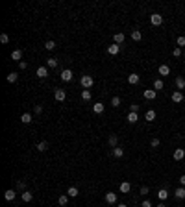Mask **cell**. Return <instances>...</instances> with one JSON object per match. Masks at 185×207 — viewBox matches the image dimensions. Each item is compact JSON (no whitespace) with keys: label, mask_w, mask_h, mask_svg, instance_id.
<instances>
[{"label":"cell","mask_w":185,"mask_h":207,"mask_svg":"<svg viewBox=\"0 0 185 207\" xmlns=\"http://www.w3.org/2000/svg\"><path fill=\"white\" fill-rule=\"evenodd\" d=\"M80 83H81V87H84V89H91L93 83H94V80H93L89 74H84V76L80 78Z\"/></svg>","instance_id":"cell-1"},{"label":"cell","mask_w":185,"mask_h":207,"mask_svg":"<svg viewBox=\"0 0 185 207\" xmlns=\"http://www.w3.org/2000/svg\"><path fill=\"white\" fill-rule=\"evenodd\" d=\"M150 22H152L154 26H161V24H163V15H159V13H152Z\"/></svg>","instance_id":"cell-2"},{"label":"cell","mask_w":185,"mask_h":207,"mask_svg":"<svg viewBox=\"0 0 185 207\" xmlns=\"http://www.w3.org/2000/svg\"><path fill=\"white\" fill-rule=\"evenodd\" d=\"M119 52H120V45H115L113 43V45L107 46V54H111V56H117Z\"/></svg>","instance_id":"cell-3"},{"label":"cell","mask_w":185,"mask_h":207,"mask_svg":"<svg viewBox=\"0 0 185 207\" xmlns=\"http://www.w3.org/2000/svg\"><path fill=\"white\" fill-rule=\"evenodd\" d=\"M54 96H56V100H58V102H63V100L67 98V94H65L63 89H56V91H54Z\"/></svg>","instance_id":"cell-4"},{"label":"cell","mask_w":185,"mask_h":207,"mask_svg":"<svg viewBox=\"0 0 185 207\" xmlns=\"http://www.w3.org/2000/svg\"><path fill=\"white\" fill-rule=\"evenodd\" d=\"M143 94H145L146 100H154L155 94H157V91H155V89H145V93H143Z\"/></svg>","instance_id":"cell-5"},{"label":"cell","mask_w":185,"mask_h":207,"mask_svg":"<svg viewBox=\"0 0 185 207\" xmlns=\"http://www.w3.org/2000/svg\"><path fill=\"white\" fill-rule=\"evenodd\" d=\"M72 70H68V68H65V70L63 72H61V80H63V81H71L72 80Z\"/></svg>","instance_id":"cell-6"},{"label":"cell","mask_w":185,"mask_h":207,"mask_svg":"<svg viewBox=\"0 0 185 207\" xmlns=\"http://www.w3.org/2000/svg\"><path fill=\"white\" fill-rule=\"evenodd\" d=\"M183 157H185V150H183V148H176V150H174V159H176V161H181Z\"/></svg>","instance_id":"cell-7"},{"label":"cell","mask_w":185,"mask_h":207,"mask_svg":"<svg viewBox=\"0 0 185 207\" xmlns=\"http://www.w3.org/2000/svg\"><path fill=\"white\" fill-rule=\"evenodd\" d=\"M106 202L107 203H117V194H115V192H106Z\"/></svg>","instance_id":"cell-8"},{"label":"cell","mask_w":185,"mask_h":207,"mask_svg":"<svg viewBox=\"0 0 185 207\" xmlns=\"http://www.w3.org/2000/svg\"><path fill=\"white\" fill-rule=\"evenodd\" d=\"M124 39H126V35H124L122 32H119V33H115V35H113L115 45H120V43H124Z\"/></svg>","instance_id":"cell-9"},{"label":"cell","mask_w":185,"mask_h":207,"mask_svg":"<svg viewBox=\"0 0 185 207\" xmlns=\"http://www.w3.org/2000/svg\"><path fill=\"white\" fill-rule=\"evenodd\" d=\"M139 80H141L139 74H130V76H128V83H130V85H137V83H139Z\"/></svg>","instance_id":"cell-10"},{"label":"cell","mask_w":185,"mask_h":207,"mask_svg":"<svg viewBox=\"0 0 185 207\" xmlns=\"http://www.w3.org/2000/svg\"><path fill=\"white\" fill-rule=\"evenodd\" d=\"M35 74L39 76V78H46V76H48V67H39Z\"/></svg>","instance_id":"cell-11"},{"label":"cell","mask_w":185,"mask_h":207,"mask_svg":"<svg viewBox=\"0 0 185 207\" xmlns=\"http://www.w3.org/2000/svg\"><path fill=\"white\" fill-rule=\"evenodd\" d=\"M170 98H172V102L180 104V102L183 100V94H181V91H174V93H172V96H170Z\"/></svg>","instance_id":"cell-12"},{"label":"cell","mask_w":185,"mask_h":207,"mask_svg":"<svg viewBox=\"0 0 185 207\" xmlns=\"http://www.w3.org/2000/svg\"><path fill=\"white\" fill-rule=\"evenodd\" d=\"M174 196H176L178 200H183V198H185V187H178V189L174 190Z\"/></svg>","instance_id":"cell-13"},{"label":"cell","mask_w":185,"mask_h":207,"mask_svg":"<svg viewBox=\"0 0 185 207\" xmlns=\"http://www.w3.org/2000/svg\"><path fill=\"white\" fill-rule=\"evenodd\" d=\"M20 198H22V202H32V200H33V194H32L30 190H24L22 194H20Z\"/></svg>","instance_id":"cell-14"},{"label":"cell","mask_w":185,"mask_h":207,"mask_svg":"<svg viewBox=\"0 0 185 207\" xmlns=\"http://www.w3.org/2000/svg\"><path fill=\"white\" fill-rule=\"evenodd\" d=\"M11 59H13V61H19V63H20V59H22V50L11 52Z\"/></svg>","instance_id":"cell-15"},{"label":"cell","mask_w":185,"mask_h":207,"mask_svg":"<svg viewBox=\"0 0 185 207\" xmlns=\"http://www.w3.org/2000/svg\"><path fill=\"white\" fill-rule=\"evenodd\" d=\"M157 198H159L161 202H163V200H167L168 198V190L167 189H159V190H157Z\"/></svg>","instance_id":"cell-16"},{"label":"cell","mask_w":185,"mask_h":207,"mask_svg":"<svg viewBox=\"0 0 185 207\" xmlns=\"http://www.w3.org/2000/svg\"><path fill=\"white\" fill-rule=\"evenodd\" d=\"M137 120H139V115L133 113V111H130V113H128V122H130V124H135Z\"/></svg>","instance_id":"cell-17"},{"label":"cell","mask_w":185,"mask_h":207,"mask_svg":"<svg viewBox=\"0 0 185 207\" xmlns=\"http://www.w3.org/2000/svg\"><path fill=\"white\" fill-rule=\"evenodd\" d=\"M155 116H157V115H155V111H154V109H150V111H146L145 119H146L148 122H154V120H155Z\"/></svg>","instance_id":"cell-18"},{"label":"cell","mask_w":185,"mask_h":207,"mask_svg":"<svg viewBox=\"0 0 185 207\" xmlns=\"http://www.w3.org/2000/svg\"><path fill=\"white\" fill-rule=\"evenodd\" d=\"M176 89L178 91H181V89H185V78H176Z\"/></svg>","instance_id":"cell-19"},{"label":"cell","mask_w":185,"mask_h":207,"mask_svg":"<svg viewBox=\"0 0 185 207\" xmlns=\"http://www.w3.org/2000/svg\"><path fill=\"white\" fill-rule=\"evenodd\" d=\"M80 194V190L76 189V187H68V190H67V196H71V198H76Z\"/></svg>","instance_id":"cell-20"},{"label":"cell","mask_w":185,"mask_h":207,"mask_svg":"<svg viewBox=\"0 0 185 207\" xmlns=\"http://www.w3.org/2000/svg\"><path fill=\"white\" fill-rule=\"evenodd\" d=\"M15 196H17V194H15V190H11V189L4 192V198L8 200V202H11V200H15Z\"/></svg>","instance_id":"cell-21"},{"label":"cell","mask_w":185,"mask_h":207,"mask_svg":"<svg viewBox=\"0 0 185 207\" xmlns=\"http://www.w3.org/2000/svg\"><path fill=\"white\" fill-rule=\"evenodd\" d=\"M159 74L161 76H168L170 74V67L168 65H159Z\"/></svg>","instance_id":"cell-22"},{"label":"cell","mask_w":185,"mask_h":207,"mask_svg":"<svg viewBox=\"0 0 185 207\" xmlns=\"http://www.w3.org/2000/svg\"><path fill=\"white\" fill-rule=\"evenodd\" d=\"M46 67H48V68H56L58 67V59L56 58H48V59H46Z\"/></svg>","instance_id":"cell-23"},{"label":"cell","mask_w":185,"mask_h":207,"mask_svg":"<svg viewBox=\"0 0 185 207\" xmlns=\"http://www.w3.org/2000/svg\"><path fill=\"white\" fill-rule=\"evenodd\" d=\"M32 120H33V116H32L30 113H24L22 116H20V122H22V124H30Z\"/></svg>","instance_id":"cell-24"},{"label":"cell","mask_w":185,"mask_h":207,"mask_svg":"<svg viewBox=\"0 0 185 207\" xmlns=\"http://www.w3.org/2000/svg\"><path fill=\"white\" fill-rule=\"evenodd\" d=\"M130 189H132V185H130V181H122L120 183V192H130Z\"/></svg>","instance_id":"cell-25"},{"label":"cell","mask_w":185,"mask_h":207,"mask_svg":"<svg viewBox=\"0 0 185 207\" xmlns=\"http://www.w3.org/2000/svg\"><path fill=\"white\" fill-rule=\"evenodd\" d=\"M163 87H165V83H163V80H159V78H157V80H154V89H155V91H161Z\"/></svg>","instance_id":"cell-26"},{"label":"cell","mask_w":185,"mask_h":207,"mask_svg":"<svg viewBox=\"0 0 185 207\" xmlns=\"http://www.w3.org/2000/svg\"><path fill=\"white\" fill-rule=\"evenodd\" d=\"M93 111H94V113H98V115H100V113H104V104H100V102H98V104H94V106H93Z\"/></svg>","instance_id":"cell-27"},{"label":"cell","mask_w":185,"mask_h":207,"mask_svg":"<svg viewBox=\"0 0 185 207\" xmlns=\"http://www.w3.org/2000/svg\"><path fill=\"white\" fill-rule=\"evenodd\" d=\"M81 100H85V102L91 100V91H89V89H84V91H81Z\"/></svg>","instance_id":"cell-28"},{"label":"cell","mask_w":185,"mask_h":207,"mask_svg":"<svg viewBox=\"0 0 185 207\" xmlns=\"http://www.w3.org/2000/svg\"><path fill=\"white\" fill-rule=\"evenodd\" d=\"M132 39H133V41H141V39H143V33H141L139 30H133V32H132Z\"/></svg>","instance_id":"cell-29"},{"label":"cell","mask_w":185,"mask_h":207,"mask_svg":"<svg viewBox=\"0 0 185 207\" xmlns=\"http://www.w3.org/2000/svg\"><path fill=\"white\" fill-rule=\"evenodd\" d=\"M113 155H115V157H122V155H124V150L119 148V146H115V148H113Z\"/></svg>","instance_id":"cell-30"},{"label":"cell","mask_w":185,"mask_h":207,"mask_svg":"<svg viewBox=\"0 0 185 207\" xmlns=\"http://www.w3.org/2000/svg\"><path fill=\"white\" fill-rule=\"evenodd\" d=\"M17 78H19V76H17L15 72H11V74H8V76H6V80H8L9 83H15V81H17Z\"/></svg>","instance_id":"cell-31"},{"label":"cell","mask_w":185,"mask_h":207,"mask_svg":"<svg viewBox=\"0 0 185 207\" xmlns=\"http://www.w3.org/2000/svg\"><path fill=\"white\" fill-rule=\"evenodd\" d=\"M45 48H46V50H54V48H56V41H46Z\"/></svg>","instance_id":"cell-32"},{"label":"cell","mask_w":185,"mask_h":207,"mask_svg":"<svg viewBox=\"0 0 185 207\" xmlns=\"http://www.w3.org/2000/svg\"><path fill=\"white\" fill-rule=\"evenodd\" d=\"M176 45H178V48H183V46H185V37L180 35V37L176 39Z\"/></svg>","instance_id":"cell-33"},{"label":"cell","mask_w":185,"mask_h":207,"mask_svg":"<svg viewBox=\"0 0 185 207\" xmlns=\"http://www.w3.org/2000/svg\"><path fill=\"white\" fill-rule=\"evenodd\" d=\"M46 148H48V144H46L45 141H41V142H37V150H39V152H45Z\"/></svg>","instance_id":"cell-34"},{"label":"cell","mask_w":185,"mask_h":207,"mask_svg":"<svg viewBox=\"0 0 185 207\" xmlns=\"http://www.w3.org/2000/svg\"><path fill=\"white\" fill-rule=\"evenodd\" d=\"M117 142H119V139H117V135H109V144H111V146L115 148L117 146Z\"/></svg>","instance_id":"cell-35"},{"label":"cell","mask_w":185,"mask_h":207,"mask_svg":"<svg viewBox=\"0 0 185 207\" xmlns=\"http://www.w3.org/2000/svg\"><path fill=\"white\" fill-rule=\"evenodd\" d=\"M111 106L113 107H119L120 106V98H119V96H113V98H111Z\"/></svg>","instance_id":"cell-36"},{"label":"cell","mask_w":185,"mask_h":207,"mask_svg":"<svg viewBox=\"0 0 185 207\" xmlns=\"http://www.w3.org/2000/svg\"><path fill=\"white\" fill-rule=\"evenodd\" d=\"M67 202H68V196H59V200H58L59 205H67Z\"/></svg>","instance_id":"cell-37"},{"label":"cell","mask_w":185,"mask_h":207,"mask_svg":"<svg viewBox=\"0 0 185 207\" xmlns=\"http://www.w3.org/2000/svg\"><path fill=\"white\" fill-rule=\"evenodd\" d=\"M0 43H2V45H8V43H9V37L6 35V33H2V35H0Z\"/></svg>","instance_id":"cell-38"},{"label":"cell","mask_w":185,"mask_h":207,"mask_svg":"<svg viewBox=\"0 0 185 207\" xmlns=\"http://www.w3.org/2000/svg\"><path fill=\"white\" fill-rule=\"evenodd\" d=\"M33 113H35V115H41V113H43V106H41V104H37V106L33 107Z\"/></svg>","instance_id":"cell-39"},{"label":"cell","mask_w":185,"mask_h":207,"mask_svg":"<svg viewBox=\"0 0 185 207\" xmlns=\"http://www.w3.org/2000/svg\"><path fill=\"white\" fill-rule=\"evenodd\" d=\"M172 56H174V58H180V56H181V48H178V46H176L174 50H172Z\"/></svg>","instance_id":"cell-40"},{"label":"cell","mask_w":185,"mask_h":207,"mask_svg":"<svg viewBox=\"0 0 185 207\" xmlns=\"http://www.w3.org/2000/svg\"><path fill=\"white\" fill-rule=\"evenodd\" d=\"M130 111L137 113V111H139V104H132V106H130Z\"/></svg>","instance_id":"cell-41"},{"label":"cell","mask_w":185,"mask_h":207,"mask_svg":"<svg viewBox=\"0 0 185 207\" xmlns=\"http://www.w3.org/2000/svg\"><path fill=\"white\" fill-rule=\"evenodd\" d=\"M139 192H141V194H143V196H146V194H148V192H150V190H148V187H141V190H139Z\"/></svg>","instance_id":"cell-42"},{"label":"cell","mask_w":185,"mask_h":207,"mask_svg":"<svg viewBox=\"0 0 185 207\" xmlns=\"http://www.w3.org/2000/svg\"><path fill=\"white\" fill-rule=\"evenodd\" d=\"M141 207H152V202H150V200H145V202H143V205Z\"/></svg>","instance_id":"cell-43"},{"label":"cell","mask_w":185,"mask_h":207,"mask_svg":"<svg viewBox=\"0 0 185 207\" xmlns=\"http://www.w3.org/2000/svg\"><path fill=\"white\" fill-rule=\"evenodd\" d=\"M150 144H152L154 148H155V146H159V139H152V142H150Z\"/></svg>","instance_id":"cell-44"},{"label":"cell","mask_w":185,"mask_h":207,"mask_svg":"<svg viewBox=\"0 0 185 207\" xmlns=\"http://www.w3.org/2000/svg\"><path fill=\"white\" fill-rule=\"evenodd\" d=\"M19 67H20V68H22V70H24V68L28 67V63H26V61H20V63H19Z\"/></svg>","instance_id":"cell-45"},{"label":"cell","mask_w":185,"mask_h":207,"mask_svg":"<svg viewBox=\"0 0 185 207\" xmlns=\"http://www.w3.org/2000/svg\"><path fill=\"white\" fill-rule=\"evenodd\" d=\"M180 185H181V187H185V176H180Z\"/></svg>","instance_id":"cell-46"},{"label":"cell","mask_w":185,"mask_h":207,"mask_svg":"<svg viewBox=\"0 0 185 207\" xmlns=\"http://www.w3.org/2000/svg\"><path fill=\"white\" fill-rule=\"evenodd\" d=\"M157 207H167V205L163 203V202H159V203H157Z\"/></svg>","instance_id":"cell-47"},{"label":"cell","mask_w":185,"mask_h":207,"mask_svg":"<svg viewBox=\"0 0 185 207\" xmlns=\"http://www.w3.org/2000/svg\"><path fill=\"white\" fill-rule=\"evenodd\" d=\"M117 207H128V205H126V203H119Z\"/></svg>","instance_id":"cell-48"}]
</instances>
